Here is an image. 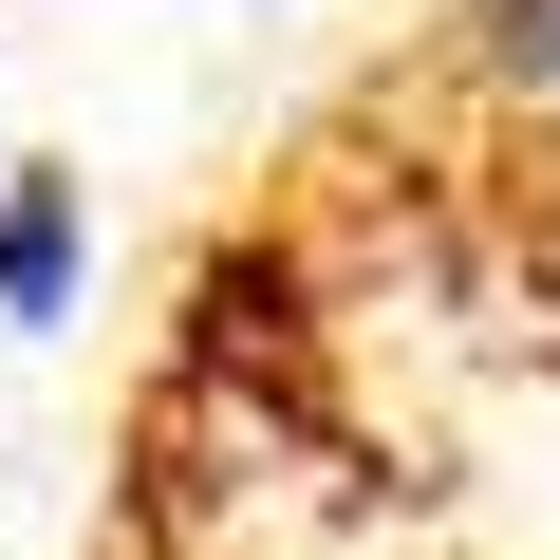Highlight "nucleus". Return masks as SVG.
<instances>
[{
	"mask_svg": "<svg viewBox=\"0 0 560 560\" xmlns=\"http://www.w3.org/2000/svg\"><path fill=\"white\" fill-rule=\"evenodd\" d=\"M0 318H75V168L0 150Z\"/></svg>",
	"mask_w": 560,
	"mask_h": 560,
	"instance_id": "f03ea898",
	"label": "nucleus"
},
{
	"mask_svg": "<svg viewBox=\"0 0 560 560\" xmlns=\"http://www.w3.org/2000/svg\"><path fill=\"white\" fill-rule=\"evenodd\" d=\"M75 560H560V0H430L168 243Z\"/></svg>",
	"mask_w": 560,
	"mask_h": 560,
	"instance_id": "f257e3e1",
	"label": "nucleus"
}]
</instances>
